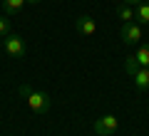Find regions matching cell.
<instances>
[{
  "mask_svg": "<svg viewBox=\"0 0 149 136\" xmlns=\"http://www.w3.org/2000/svg\"><path fill=\"white\" fill-rule=\"evenodd\" d=\"M17 94L27 99V106H30L35 114H47L50 106H52V99H50L47 92H35V89H30L27 84H22V87L17 89Z\"/></svg>",
  "mask_w": 149,
  "mask_h": 136,
  "instance_id": "1",
  "label": "cell"
},
{
  "mask_svg": "<svg viewBox=\"0 0 149 136\" xmlns=\"http://www.w3.org/2000/svg\"><path fill=\"white\" fill-rule=\"evenodd\" d=\"M3 50H5L8 55H10V57H15V59H20V57H25V40H22L20 35H5L3 37Z\"/></svg>",
  "mask_w": 149,
  "mask_h": 136,
  "instance_id": "2",
  "label": "cell"
},
{
  "mask_svg": "<svg viewBox=\"0 0 149 136\" xmlns=\"http://www.w3.org/2000/svg\"><path fill=\"white\" fill-rule=\"evenodd\" d=\"M117 126H119L117 116L104 114V116H100V119H95V134L97 136H112L117 131Z\"/></svg>",
  "mask_w": 149,
  "mask_h": 136,
  "instance_id": "3",
  "label": "cell"
},
{
  "mask_svg": "<svg viewBox=\"0 0 149 136\" xmlns=\"http://www.w3.org/2000/svg\"><path fill=\"white\" fill-rule=\"evenodd\" d=\"M124 45H137L142 40V25L139 22H122V30H119Z\"/></svg>",
  "mask_w": 149,
  "mask_h": 136,
  "instance_id": "4",
  "label": "cell"
},
{
  "mask_svg": "<svg viewBox=\"0 0 149 136\" xmlns=\"http://www.w3.org/2000/svg\"><path fill=\"white\" fill-rule=\"evenodd\" d=\"M95 30H97V25H95V20H92L90 15H80L77 17V32L80 35H95Z\"/></svg>",
  "mask_w": 149,
  "mask_h": 136,
  "instance_id": "5",
  "label": "cell"
},
{
  "mask_svg": "<svg viewBox=\"0 0 149 136\" xmlns=\"http://www.w3.org/2000/svg\"><path fill=\"white\" fill-rule=\"evenodd\" d=\"M132 79H134V87L137 89H149V67H139L137 72L132 74Z\"/></svg>",
  "mask_w": 149,
  "mask_h": 136,
  "instance_id": "6",
  "label": "cell"
},
{
  "mask_svg": "<svg viewBox=\"0 0 149 136\" xmlns=\"http://www.w3.org/2000/svg\"><path fill=\"white\" fill-rule=\"evenodd\" d=\"M134 20H137L139 25H149V3L147 0L134 8Z\"/></svg>",
  "mask_w": 149,
  "mask_h": 136,
  "instance_id": "7",
  "label": "cell"
},
{
  "mask_svg": "<svg viewBox=\"0 0 149 136\" xmlns=\"http://www.w3.org/2000/svg\"><path fill=\"white\" fill-rule=\"evenodd\" d=\"M25 8V0H3V10H5V15H17V12Z\"/></svg>",
  "mask_w": 149,
  "mask_h": 136,
  "instance_id": "8",
  "label": "cell"
},
{
  "mask_svg": "<svg viewBox=\"0 0 149 136\" xmlns=\"http://www.w3.org/2000/svg\"><path fill=\"white\" fill-rule=\"evenodd\" d=\"M117 17H119L122 22H134V8L119 3V5H117Z\"/></svg>",
  "mask_w": 149,
  "mask_h": 136,
  "instance_id": "9",
  "label": "cell"
},
{
  "mask_svg": "<svg viewBox=\"0 0 149 136\" xmlns=\"http://www.w3.org/2000/svg\"><path fill=\"white\" fill-rule=\"evenodd\" d=\"M134 59H137L139 67H149V45H142V47L134 52Z\"/></svg>",
  "mask_w": 149,
  "mask_h": 136,
  "instance_id": "10",
  "label": "cell"
},
{
  "mask_svg": "<svg viewBox=\"0 0 149 136\" xmlns=\"http://www.w3.org/2000/svg\"><path fill=\"white\" fill-rule=\"evenodd\" d=\"M5 35H10V17L3 15L0 17V37H5Z\"/></svg>",
  "mask_w": 149,
  "mask_h": 136,
  "instance_id": "11",
  "label": "cell"
},
{
  "mask_svg": "<svg viewBox=\"0 0 149 136\" xmlns=\"http://www.w3.org/2000/svg\"><path fill=\"white\" fill-rule=\"evenodd\" d=\"M124 69H127V74H129V77H132V74H134V72H137V69H139L137 59H134V57H127V62H124Z\"/></svg>",
  "mask_w": 149,
  "mask_h": 136,
  "instance_id": "12",
  "label": "cell"
},
{
  "mask_svg": "<svg viewBox=\"0 0 149 136\" xmlns=\"http://www.w3.org/2000/svg\"><path fill=\"white\" fill-rule=\"evenodd\" d=\"M122 3H124V5H132V8H137L139 3H144V0H122Z\"/></svg>",
  "mask_w": 149,
  "mask_h": 136,
  "instance_id": "13",
  "label": "cell"
},
{
  "mask_svg": "<svg viewBox=\"0 0 149 136\" xmlns=\"http://www.w3.org/2000/svg\"><path fill=\"white\" fill-rule=\"evenodd\" d=\"M25 3H30V5H35V3H40V0H25Z\"/></svg>",
  "mask_w": 149,
  "mask_h": 136,
  "instance_id": "14",
  "label": "cell"
},
{
  "mask_svg": "<svg viewBox=\"0 0 149 136\" xmlns=\"http://www.w3.org/2000/svg\"><path fill=\"white\" fill-rule=\"evenodd\" d=\"M147 3H149V0H147Z\"/></svg>",
  "mask_w": 149,
  "mask_h": 136,
  "instance_id": "15",
  "label": "cell"
}]
</instances>
